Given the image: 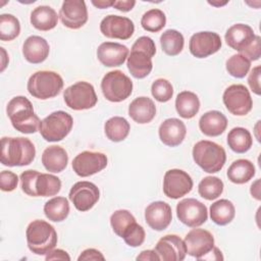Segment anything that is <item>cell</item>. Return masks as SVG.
I'll return each instance as SVG.
<instances>
[{
  "instance_id": "cell-32",
  "label": "cell",
  "mask_w": 261,
  "mask_h": 261,
  "mask_svg": "<svg viewBox=\"0 0 261 261\" xmlns=\"http://www.w3.org/2000/svg\"><path fill=\"white\" fill-rule=\"evenodd\" d=\"M252 144V136L245 127H233L227 135V145L236 153H246L251 149Z\"/></svg>"
},
{
  "instance_id": "cell-49",
  "label": "cell",
  "mask_w": 261,
  "mask_h": 261,
  "mask_svg": "<svg viewBox=\"0 0 261 261\" xmlns=\"http://www.w3.org/2000/svg\"><path fill=\"white\" fill-rule=\"evenodd\" d=\"M105 257L103 254L96 250V249H87L81 253L79 256L77 260L79 261H84V260H104Z\"/></svg>"
},
{
  "instance_id": "cell-7",
  "label": "cell",
  "mask_w": 261,
  "mask_h": 261,
  "mask_svg": "<svg viewBox=\"0 0 261 261\" xmlns=\"http://www.w3.org/2000/svg\"><path fill=\"white\" fill-rule=\"evenodd\" d=\"M101 90L108 101L121 102L130 96L133 82L121 70H112L103 76Z\"/></svg>"
},
{
  "instance_id": "cell-39",
  "label": "cell",
  "mask_w": 261,
  "mask_h": 261,
  "mask_svg": "<svg viewBox=\"0 0 261 261\" xmlns=\"http://www.w3.org/2000/svg\"><path fill=\"white\" fill-rule=\"evenodd\" d=\"M20 33L19 20L12 14L3 13L0 15V39L12 41Z\"/></svg>"
},
{
  "instance_id": "cell-10",
  "label": "cell",
  "mask_w": 261,
  "mask_h": 261,
  "mask_svg": "<svg viewBox=\"0 0 261 261\" xmlns=\"http://www.w3.org/2000/svg\"><path fill=\"white\" fill-rule=\"evenodd\" d=\"M176 216L179 221L187 226L197 227L206 222L208 211L207 207L202 202L194 198H188L177 203Z\"/></svg>"
},
{
  "instance_id": "cell-51",
  "label": "cell",
  "mask_w": 261,
  "mask_h": 261,
  "mask_svg": "<svg viewBox=\"0 0 261 261\" xmlns=\"http://www.w3.org/2000/svg\"><path fill=\"white\" fill-rule=\"evenodd\" d=\"M136 4L135 0H114L112 7L116 8L119 11L127 12L130 11Z\"/></svg>"
},
{
  "instance_id": "cell-33",
  "label": "cell",
  "mask_w": 261,
  "mask_h": 261,
  "mask_svg": "<svg viewBox=\"0 0 261 261\" xmlns=\"http://www.w3.org/2000/svg\"><path fill=\"white\" fill-rule=\"evenodd\" d=\"M46 217L54 222H60L66 219L69 214V203L64 197H54L44 205Z\"/></svg>"
},
{
  "instance_id": "cell-17",
  "label": "cell",
  "mask_w": 261,
  "mask_h": 261,
  "mask_svg": "<svg viewBox=\"0 0 261 261\" xmlns=\"http://www.w3.org/2000/svg\"><path fill=\"white\" fill-rule=\"evenodd\" d=\"M61 22L68 29L77 30L88 21V9L83 0H65L59 11Z\"/></svg>"
},
{
  "instance_id": "cell-30",
  "label": "cell",
  "mask_w": 261,
  "mask_h": 261,
  "mask_svg": "<svg viewBox=\"0 0 261 261\" xmlns=\"http://www.w3.org/2000/svg\"><path fill=\"white\" fill-rule=\"evenodd\" d=\"M175 109L180 117L192 118L199 112L200 100L195 93L182 91L176 96Z\"/></svg>"
},
{
  "instance_id": "cell-29",
  "label": "cell",
  "mask_w": 261,
  "mask_h": 261,
  "mask_svg": "<svg viewBox=\"0 0 261 261\" xmlns=\"http://www.w3.org/2000/svg\"><path fill=\"white\" fill-rule=\"evenodd\" d=\"M226 174L231 182L243 185L253 178L255 175V166L248 159H238L230 164Z\"/></svg>"
},
{
  "instance_id": "cell-37",
  "label": "cell",
  "mask_w": 261,
  "mask_h": 261,
  "mask_svg": "<svg viewBox=\"0 0 261 261\" xmlns=\"http://www.w3.org/2000/svg\"><path fill=\"white\" fill-rule=\"evenodd\" d=\"M198 192L206 200H215L223 192V182L217 176H206L199 182Z\"/></svg>"
},
{
  "instance_id": "cell-4",
  "label": "cell",
  "mask_w": 261,
  "mask_h": 261,
  "mask_svg": "<svg viewBox=\"0 0 261 261\" xmlns=\"http://www.w3.org/2000/svg\"><path fill=\"white\" fill-rule=\"evenodd\" d=\"M193 159L205 172L215 173L222 169L226 161L224 149L212 141H199L193 147Z\"/></svg>"
},
{
  "instance_id": "cell-31",
  "label": "cell",
  "mask_w": 261,
  "mask_h": 261,
  "mask_svg": "<svg viewBox=\"0 0 261 261\" xmlns=\"http://www.w3.org/2000/svg\"><path fill=\"white\" fill-rule=\"evenodd\" d=\"M236 208L227 199H220L210 206V218L217 225H226L234 218Z\"/></svg>"
},
{
  "instance_id": "cell-14",
  "label": "cell",
  "mask_w": 261,
  "mask_h": 261,
  "mask_svg": "<svg viewBox=\"0 0 261 261\" xmlns=\"http://www.w3.org/2000/svg\"><path fill=\"white\" fill-rule=\"evenodd\" d=\"M187 253L198 260H202L213 248L214 238L212 233L203 228H193L184 240Z\"/></svg>"
},
{
  "instance_id": "cell-48",
  "label": "cell",
  "mask_w": 261,
  "mask_h": 261,
  "mask_svg": "<svg viewBox=\"0 0 261 261\" xmlns=\"http://www.w3.org/2000/svg\"><path fill=\"white\" fill-rule=\"evenodd\" d=\"M260 70L261 67L260 65L255 66L248 77V84L250 86V89L253 91V93H255L256 95H260L261 94V87H260Z\"/></svg>"
},
{
  "instance_id": "cell-27",
  "label": "cell",
  "mask_w": 261,
  "mask_h": 261,
  "mask_svg": "<svg viewBox=\"0 0 261 261\" xmlns=\"http://www.w3.org/2000/svg\"><path fill=\"white\" fill-rule=\"evenodd\" d=\"M58 16L59 15H57V12L52 7L41 5L32 11L31 23L35 29L47 32L57 25Z\"/></svg>"
},
{
  "instance_id": "cell-47",
  "label": "cell",
  "mask_w": 261,
  "mask_h": 261,
  "mask_svg": "<svg viewBox=\"0 0 261 261\" xmlns=\"http://www.w3.org/2000/svg\"><path fill=\"white\" fill-rule=\"evenodd\" d=\"M260 37L256 36L255 40L253 41V43L246 49L244 50L242 53V55H244L245 57H247L250 61H256L260 58L261 55V49H260Z\"/></svg>"
},
{
  "instance_id": "cell-52",
  "label": "cell",
  "mask_w": 261,
  "mask_h": 261,
  "mask_svg": "<svg viewBox=\"0 0 261 261\" xmlns=\"http://www.w3.org/2000/svg\"><path fill=\"white\" fill-rule=\"evenodd\" d=\"M137 260L155 261V260H160V259H159V256L157 255V253L155 252V250H145V251H142L140 255H138Z\"/></svg>"
},
{
  "instance_id": "cell-23",
  "label": "cell",
  "mask_w": 261,
  "mask_h": 261,
  "mask_svg": "<svg viewBox=\"0 0 261 261\" xmlns=\"http://www.w3.org/2000/svg\"><path fill=\"white\" fill-rule=\"evenodd\" d=\"M48 42L40 36H30L22 45V54L25 60L33 64L42 63L49 55Z\"/></svg>"
},
{
  "instance_id": "cell-11",
  "label": "cell",
  "mask_w": 261,
  "mask_h": 261,
  "mask_svg": "<svg viewBox=\"0 0 261 261\" xmlns=\"http://www.w3.org/2000/svg\"><path fill=\"white\" fill-rule=\"evenodd\" d=\"M193 189V179L181 169H169L163 177V193L170 199H179Z\"/></svg>"
},
{
  "instance_id": "cell-54",
  "label": "cell",
  "mask_w": 261,
  "mask_h": 261,
  "mask_svg": "<svg viewBox=\"0 0 261 261\" xmlns=\"http://www.w3.org/2000/svg\"><path fill=\"white\" fill-rule=\"evenodd\" d=\"M260 179H257L254 184L251 186V195L254 197L256 200H260V188H259Z\"/></svg>"
},
{
  "instance_id": "cell-50",
  "label": "cell",
  "mask_w": 261,
  "mask_h": 261,
  "mask_svg": "<svg viewBox=\"0 0 261 261\" xmlns=\"http://www.w3.org/2000/svg\"><path fill=\"white\" fill-rule=\"evenodd\" d=\"M45 259L47 261H51V260H67V261H69L70 257L65 251H63L61 249H56V250H51L50 252H48L46 254Z\"/></svg>"
},
{
  "instance_id": "cell-1",
  "label": "cell",
  "mask_w": 261,
  "mask_h": 261,
  "mask_svg": "<svg viewBox=\"0 0 261 261\" xmlns=\"http://www.w3.org/2000/svg\"><path fill=\"white\" fill-rule=\"evenodd\" d=\"M36 156V148L28 138L3 137L1 139L0 160L5 166L31 164Z\"/></svg>"
},
{
  "instance_id": "cell-20",
  "label": "cell",
  "mask_w": 261,
  "mask_h": 261,
  "mask_svg": "<svg viewBox=\"0 0 261 261\" xmlns=\"http://www.w3.org/2000/svg\"><path fill=\"white\" fill-rule=\"evenodd\" d=\"M128 56V48L122 44L114 42H104L97 49L99 61L107 66L114 67L124 63Z\"/></svg>"
},
{
  "instance_id": "cell-26",
  "label": "cell",
  "mask_w": 261,
  "mask_h": 261,
  "mask_svg": "<svg viewBox=\"0 0 261 261\" xmlns=\"http://www.w3.org/2000/svg\"><path fill=\"white\" fill-rule=\"evenodd\" d=\"M42 163L49 172H61L68 163L67 152L60 146H49L42 154Z\"/></svg>"
},
{
  "instance_id": "cell-42",
  "label": "cell",
  "mask_w": 261,
  "mask_h": 261,
  "mask_svg": "<svg viewBox=\"0 0 261 261\" xmlns=\"http://www.w3.org/2000/svg\"><path fill=\"white\" fill-rule=\"evenodd\" d=\"M152 96L158 102H167L172 98L173 88L172 85L165 79H157L151 86Z\"/></svg>"
},
{
  "instance_id": "cell-25",
  "label": "cell",
  "mask_w": 261,
  "mask_h": 261,
  "mask_svg": "<svg viewBox=\"0 0 261 261\" xmlns=\"http://www.w3.org/2000/svg\"><path fill=\"white\" fill-rule=\"evenodd\" d=\"M227 126V118L217 110H210L204 113L199 120L201 132L208 137H217L223 134Z\"/></svg>"
},
{
  "instance_id": "cell-44",
  "label": "cell",
  "mask_w": 261,
  "mask_h": 261,
  "mask_svg": "<svg viewBox=\"0 0 261 261\" xmlns=\"http://www.w3.org/2000/svg\"><path fill=\"white\" fill-rule=\"evenodd\" d=\"M39 174H40L39 171L33 170V169L25 170L20 174L19 176L20 187L24 194L32 197H38L36 192V180Z\"/></svg>"
},
{
  "instance_id": "cell-35",
  "label": "cell",
  "mask_w": 261,
  "mask_h": 261,
  "mask_svg": "<svg viewBox=\"0 0 261 261\" xmlns=\"http://www.w3.org/2000/svg\"><path fill=\"white\" fill-rule=\"evenodd\" d=\"M184 36L176 30H166L160 37L162 51L169 56L178 55L184 49Z\"/></svg>"
},
{
  "instance_id": "cell-53",
  "label": "cell",
  "mask_w": 261,
  "mask_h": 261,
  "mask_svg": "<svg viewBox=\"0 0 261 261\" xmlns=\"http://www.w3.org/2000/svg\"><path fill=\"white\" fill-rule=\"evenodd\" d=\"M113 1L114 0H100V1H95L93 0L92 1V4L94 6H96L97 8H100V9H104V8H107V7H110L113 5Z\"/></svg>"
},
{
  "instance_id": "cell-5",
  "label": "cell",
  "mask_w": 261,
  "mask_h": 261,
  "mask_svg": "<svg viewBox=\"0 0 261 261\" xmlns=\"http://www.w3.org/2000/svg\"><path fill=\"white\" fill-rule=\"evenodd\" d=\"M27 88L33 97L47 100L60 93L63 88V80L55 71L39 70L30 76Z\"/></svg>"
},
{
  "instance_id": "cell-9",
  "label": "cell",
  "mask_w": 261,
  "mask_h": 261,
  "mask_svg": "<svg viewBox=\"0 0 261 261\" xmlns=\"http://www.w3.org/2000/svg\"><path fill=\"white\" fill-rule=\"evenodd\" d=\"M222 100L226 109L237 116L248 114L253 107V101L249 90L241 84L231 85L226 88Z\"/></svg>"
},
{
  "instance_id": "cell-43",
  "label": "cell",
  "mask_w": 261,
  "mask_h": 261,
  "mask_svg": "<svg viewBox=\"0 0 261 261\" xmlns=\"http://www.w3.org/2000/svg\"><path fill=\"white\" fill-rule=\"evenodd\" d=\"M145 237H146V232L143 226H141L140 224L137 223V221H135L128 226V228L124 231L121 238L124 240L126 245H128L129 247L136 248L141 246L144 243Z\"/></svg>"
},
{
  "instance_id": "cell-36",
  "label": "cell",
  "mask_w": 261,
  "mask_h": 261,
  "mask_svg": "<svg viewBox=\"0 0 261 261\" xmlns=\"http://www.w3.org/2000/svg\"><path fill=\"white\" fill-rule=\"evenodd\" d=\"M61 180L57 176L50 173H40L36 180L37 196L50 197L60 192Z\"/></svg>"
},
{
  "instance_id": "cell-24",
  "label": "cell",
  "mask_w": 261,
  "mask_h": 261,
  "mask_svg": "<svg viewBox=\"0 0 261 261\" xmlns=\"http://www.w3.org/2000/svg\"><path fill=\"white\" fill-rule=\"evenodd\" d=\"M128 115L132 119L140 124L148 123L156 115L154 102L148 97H138L133 100L128 106Z\"/></svg>"
},
{
  "instance_id": "cell-2",
  "label": "cell",
  "mask_w": 261,
  "mask_h": 261,
  "mask_svg": "<svg viewBox=\"0 0 261 261\" xmlns=\"http://www.w3.org/2000/svg\"><path fill=\"white\" fill-rule=\"evenodd\" d=\"M6 112L16 130L22 134H35L39 130L41 120L34 112L33 104L27 97H13L7 104Z\"/></svg>"
},
{
  "instance_id": "cell-34",
  "label": "cell",
  "mask_w": 261,
  "mask_h": 261,
  "mask_svg": "<svg viewBox=\"0 0 261 261\" xmlns=\"http://www.w3.org/2000/svg\"><path fill=\"white\" fill-rule=\"evenodd\" d=\"M130 125L128 121L121 116H113L109 118L104 124V132L106 137L112 142L123 141L129 133Z\"/></svg>"
},
{
  "instance_id": "cell-13",
  "label": "cell",
  "mask_w": 261,
  "mask_h": 261,
  "mask_svg": "<svg viewBox=\"0 0 261 261\" xmlns=\"http://www.w3.org/2000/svg\"><path fill=\"white\" fill-rule=\"evenodd\" d=\"M107 166V156L101 152L84 151L72 160V169L81 177L93 175Z\"/></svg>"
},
{
  "instance_id": "cell-38",
  "label": "cell",
  "mask_w": 261,
  "mask_h": 261,
  "mask_svg": "<svg viewBox=\"0 0 261 261\" xmlns=\"http://www.w3.org/2000/svg\"><path fill=\"white\" fill-rule=\"evenodd\" d=\"M166 23V16L165 13L158 9V8H152L148 11H146L141 19L142 28L145 31L151 32V33H157L161 31Z\"/></svg>"
},
{
  "instance_id": "cell-21",
  "label": "cell",
  "mask_w": 261,
  "mask_h": 261,
  "mask_svg": "<svg viewBox=\"0 0 261 261\" xmlns=\"http://www.w3.org/2000/svg\"><path fill=\"white\" fill-rule=\"evenodd\" d=\"M224 38L226 44L230 48L242 53L253 43L256 35L250 25L245 23H236L228 28Z\"/></svg>"
},
{
  "instance_id": "cell-15",
  "label": "cell",
  "mask_w": 261,
  "mask_h": 261,
  "mask_svg": "<svg viewBox=\"0 0 261 261\" xmlns=\"http://www.w3.org/2000/svg\"><path fill=\"white\" fill-rule=\"evenodd\" d=\"M221 48V39L214 32H199L194 34L189 43V49L193 56L205 58L216 53Z\"/></svg>"
},
{
  "instance_id": "cell-41",
  "label": "cell",
  "mask_w": 261,
  "mask_h": 261,
  "mask_svg": "<svg viewBox=\"0 0 261 261\" xmlns=\"http://www.w3.org/2000/svg\"><path fill=\"white\" fill-rule=\"evenodd\" d=\"M135 221H136V218L134 217V215L125 209L116 210L110 216L111 227L113 231L120 238L122 237L124 231L128 228V226Z\"/></svg>"
},
{
  "instance_id": "cell-46",
  "label": "cell",
  "mask_w": 261,
  "mask_h": 261,
  "mask_svg": "<svg viewBox=\"0 0 261 261\" xmlns=\"http://www.w3.org/2000/svg\"><path fill=\"white\" fill-rule=\"evenodd\" d=\"M18 184V176L16 173L9 171V170H3L0 173V189L3 192H11L16 189Z\"/></svg>"
},
{
  "instance_id": "cell-3",
  "label": "cell",
  "mask_w": 261,
  "mask_h": 261,
  "mask_svg": "<svg viewBox=\"0 0 261 261\" xmlns=\"http://www.w3.org/2000/svg\"><path fill=\"white\" fill-rule=\"evenodd\" d=\"M29 249L37 255H45L57 244V232L47 221L36 219L32 221L25 230Z\"/></svg>"
},
{
  "instance_id": "cell-40",
  "label": "cell",
  "mask_w": 261,
  "mask_h": 261,
  "mask_svg": "<svg viewBox=\"0 0 261 261\" xmlns=\"http://www.w3.org/2000/svg\"><path fill=\"white\" fill-rule=\"evenodd\" d=\"M227 72L237 79L245 77L251 67V61L242 54H233L226 60L225 64Z\"/></svg>"
},
{
  "instance_id": "cell-8",
  "label": "cell",
  "mask_w": 261,
  "mask_h": 261,
  "mask_svg": "<svg viewBox=\"0 0 261 261\" xmlns=\"http://www.w3.org/2000/svg\"><path fill=\"white\" fill-rule=\"evenodd\" d=\"M63 99L67 107L72 110H85L94 107L97 103V95L92 84L82 81L64 90Z\"/></svg>"
},
{
  "instance_id": "cell-22",
  "label": "cell",
  "mask_w": 261,
  "mask_h": 261,
  "mask_svg": "<svg viewBox=\"0 0 261 261\" xmlns=\"http://www.w3.org/2000/svg\"><path fill=\"white\" fill-rule=\"evenodd\" d=\"M159 138L168 147H176L185 140L187 128L178 118H167L159 126Z\"/></svg>"
},
{
  "instance_id": "cell-19",
  "label": "cell",
  "mask_w": 261,
  "mask_h": 261,
  "mask_svg": "<svg viewBox=\"0 0 261 261\" xmlns=\"http://www.w3.org/2000/svg\"><path fill=\"white\" fill-rule=\"evenodd\" d=\"M145 219L152 229L158 231L165 229L172 220L170 205L163 201L149 204L145 210Z\"/></svg>"
},
{
  "instance_id": "cell-18",
  "label": "cell",
  "mask_w": 261,
  "mask_h": 261,
  "mask_svg": "<svg viewBox=\"0 0 261 261\" xmlns=\"http://www.w3.org/2000/svg\"><path fill=\"white\" fill-rule=\"evenodd\" d=\"M154 250L163 261H181L187 255L185 243L176 234H166L161 238Z\"/></svg>"
},
{
  "instance_id": "cell-16",
  "label": "cell",
  "mask_w": 261,
  "mask_h": 261,
  "mask_svg": "<svg viewBox=\"0 0 261 261\" xmlns=\"http://www.w3.org/2000/svg\"><path fill=\"white\" fill-rule=\"evenodd\" d=\"M100 31L107 38L127 40L133 36L135 25L128 17L109 14L101 20Z\"/></svg>"
},
{
  "instance_id": "cell-6",
  "label": "cell",
  "mask_w": 261,
  "mask_h": 261,
  "mask_svg": "<svg viewBox=\"0 0 261 261\" xmlns=\"http://www.w3.org/2000/svg\"><path fill=\"white\" fill-rule=\"evenodd\" d=\"M73 119L65 111H54L46 116L40 123L39 132L47 142H59L63 140L71 130Z\"/></svg>"
},
{
  "instance_id": "cell-45",
  "label": "cell",
  "mask_w": 261,
  "mask_h": 261,
  "mask_svg": "<svg viewBox=\"0 0 261 261\" xmlns=\"http://www.w3.org/2000/svg\"><path fill=\"white\" fill-rule=\"evenodd\" d=\"M132 50L142 51L152 58L156 53V46L154 41L150 37L142 36L136 40V42L132 46Z\"/></svg>"
},
{
  "instance_id": "cell-28",
  "label": "cell",
  "mask_w": 261,
  "mask_h": 261,
  "mask_svg": "<svg viewBox=\"0 0 261 261\" xmlns=\"http://www.w3.org/2000/svg\"><path fill=\"white\" fill-rule=\"evenodd\" d=\"M127 68L134 77L144 79L153 68L152 58L142 51L132 50L127 57Z\"/></svg>"
},
{
  "instance_id": "cell-12",
  "label": "cell",
  "mask_w": 261,
  "mask_h": 261,
  "mask_svg": "<svg viewBox=\"0 0 261 261\" xmlns=\"http://www.w3.org/2000/svg\"><path fill=\"white\" fill-rule=\"evenodd\" d=\"M68 197L79 211L85 212L95 206L99 200L100 192L95 184L83 180L75 182L71 187Z\"/></svg>"
}]
</instances>
